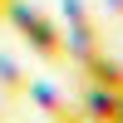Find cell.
<instances>
[{
  "mask_svg": "<svg viewBox=\"0 0 123 123\" xmlns=\"http://www.w3.org/2000/svg\"><path fill=\"white\" fill-rule=\"evenodd\" d=\"M108 5H113V10H118V20H123V0H108Z\"/></svg>",
  "mask_w": 123,
  "mask_h": 123,
  "instance_id": "obj_1",
  "label": "cell"
}]
</instances>
